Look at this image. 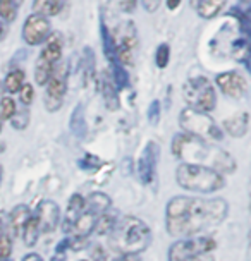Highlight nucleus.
Returning a JSON list of instances; mask_svg holds the SVG:
<instances>
[{"mask_svg": "<svg viewBox=\"0 0 251 261\" xmlns=\"http://www.w3.org/2000/svg\"><path fill=\"white\" fill-rule=\"evenodd\" d=\"M9 227V218L4 215V213H0V236L6 234V228Z\"/></svg>", "mask_w": 251, "mask_h": 261, "instance_id": "nucleus-38", "label": "nucleus"}, {"mask_svg": "<svg viewBox=\"0 0 251 261\" xmlns=\"http://www.w3.org/2000/svg\"><path fill=\"white\" fill-rule=\"evenodd\" d=\"M16 110H17V105L12 96H4L2 100H0V117L2 119L11 120L12 115L16 114Z\"/></svg>", "mask_w": 251, "mask_h": 261, "instance_id": "nucleus-30", "label": "nucleus"}, {"mask_svg": "<svg viewBox=\"0 0 251 261\" xmlns=\"http://www.w3.org/2000/svg\"><path fill=\"white\" fill-rule=\"evenodd\" d=\"M159 117H160V103L157 100H153L150 103V109H148V120L152 124H157L159 122Z\"/></svg>", "mask_w": 251, "mask_h": 261, "instance_id": "nucleus-34", "label": "nucleus"}, {"mask_svg": "<svg viewBox=\"0 0 251 261\" xmlns=\"http://www.w3.org/2000/svg\"><path fill=\"white\" fill-rule=\"evenodd\" d=\"M114 261H141L139 254H119Z\"/></svg>", "mask_w": 251, "mask_h": 261, "instance_id": "nucleus-37", "label": "nucleus"}, {"mask_svg": "<svg viewBox=\"0 0 251 261\" xmlns=\"http://www.w3.org/2000/svg\"><path fill=\"white\" fill-rule=\"evenodd\" d=\"M181 2H183V0H165V6L169 11H175V9L181 6Z\"/></svg>", "mask_w": 251, "mask_h": 261, "instance_id": "nucleus-40", "label": "nucleus"}, {"mask_svg": "<svg viewBox=\"0 0 251 261\" xmlns=\"http://www.w3.org/2000/svg\"><path fill=\"white\" fill-rule=\"evenodd\" d=\"M11 254H12V239L6 232V234L0 236V261L9 259Z\"/></svg>", "mask_w": 251, "mask_h": 261, "instance_id": "nucleus-32", "label": "nucleus"}, {"mask_svg": "<svg viewBox=\"0 0 251 261\" xmlns=\"http://www.w3.org/2000/svg\"><path fill=\"white\" fill-rule=\"evenodd\" d=\"M52 35V24L50 19L41 14H30L26 17L24 24H22V40L26 45L30 46H38L43 45L46 38Z\"/></svg>", "mask_w": 251, "mask_h": 261, "instance_id": "nucleus-9", "label": "nucleus"}, {"mask_svg": "<svg viewBox=\"0 0 251 261\" xmlns=\"http://www.w3.org/2000/svg\"><path fill=\"white\" fill-rule=\"evenodd\" d=\"M57 65L52 64V62H46L45 59L38 57V60H36V64H35V83H36V85L45 86L46 83L50 81V77L54 76Z\"/></svg>", "mask_w": 251, "mask_h": 261, "instance_id": "nucleus-23", "label": "nucleus"}, {"mask_svg": "<svg viewBox=\"0 0 251 261\" xmlns=\"http://www.w3.org/2000/svg\"><path fill=\"white\" fill-rule=\"evenodd\" d=\"M31 217H33V213L26 204H17V206L12 208V212L9 213V227L14 232V236L22 234V228L26 227V223Z\"/></svg>", "mask_w": 251, "mask_h": 261, "instance_id": "nucleus-17", "label": "nucleus"}, {"mask_svg": "<svg viewBox=\"0 0 251 261\" xmlns=\"http://www.w3.org/2000/svg\"><path fill=\"white\" fill-rule=\"evenodd\" d=\"M4 261H11V259H4Z\"/></svg>", "mask_w": 251, "mask_h": 261, "instance_id": "nucleus-46", "label": "nucleus"}, {"mask_svg": "<svg viewBox=\"0 0 251 261\" xmlns=\"http://www.w3.org/2000/svg\"><path fill=\"white\" fill-rule=\"evenodd\" d=\"M159 156H160L159 143L150 141L145 146V150H143L141 156H139V162H138V175H139V180H141L145 186L152 184L153 179H155L157 165H159Z\"/></svg>", "mask_w": 251, "mask_h": 261, "instance_id": "nucleus-11", "label": "nucleus"}, {"mask_svg": "<svg viewBox=\"0 0 251 261\" xmlns=\"http://www.w3.org/2000/svg\"><path fill=\"white\" fill-rule=\"evenodd\" d=\"M71 130L76 134L78 138H85L88 133V125H86V119H85V107L78 105L76 109L72 110L71 114Z\"/></svg>", "mask_w": 251, "mask_h": 261, "instance_id": "nucleus-25", "label": "nucleus"}, {"mask_svg": "<svg viewBox=\"0 0 251 261\" xmlns=\"http://www.w3.org/2000/svg\"><path fill=\"white\" fill-rule=\"evenodd\" d=\"M100 93L105 100V105L109 110H117L119 109V95H117V88H115L110 72H105L100 77Z\"/></svg>", "mask_w": 251, "mask_h": 261, "instance_id": "nucleus-19", "label": "nucleus"}, {"mask_svg": "<svg viewBox=\"0 0 251 261\" xmlns=\"http://www.w3.org/2000/svg\"><path fill=\"white\" fill-rule=\"evenodd\" d=\"M24 83H26L24 71H21V69H12L6 76V79H4V91L11 93V95H16V93L21 91Z\"/></svg>", "mask_w": 251, "mask_h": 261, "instance_id": "nucleus-24", "label": "nucleus"}, {"mask_svg": "<svg viewBox=\"0 0 251 261\" xmlns=\"http://www.w3.org/2000/svg\"><path fill=\"white\" fill-rule=\"evenodd\" d=\"M175 180L183 189L199 194H212L224 189L225 177L210 165L202 163H181L175 170Z\"/></svg>", "mask_w": 251, "mask_h": 261, "instance_id": "nucleus-4", "label": "nucleus"}, {"mask_svg": "<svg viewBox=\"0 0 251 261\" xmlns=\"http://www.w3.org/2000/svg\"><path fill=\"white\" fill-rule=\"evenodd\" d=\"M115 40V59L117 62L126 67V65H133L134 62V54L138 48V33L136 28L131 21L122 22L114 35Z\"/></svg>", "mask_w": 251, "mask_h": 261, "instance_id": "nucleus-8", "label": "nucleus"}, {"mask_svg": "<svg viewBox=\"0 0 251 261\" xmlns=\"http://www.w3.org/2000/svg\"><path fill=\"white\" fill-rule=\"evenodd\" d=\"M6 33H7V28H6V22L0 19V41L6 38Z\"/></svg>", "mask_w": 251, "mask_h": 261, "instance_id": "nucleus-42", "label": "nucleus"}, {"mask_svg": "<svg viewBox=\"0 0 251 261\" xmlns=\"http://www.w3.org/2000/svg\"><path fill=\"white\" fill-rule=\"evenodd\" d=\"M172 153L175 158L181 160H189V163H202L207 165V162H210L215 170L222 172H232L236 169L234 158L222 148L215 146L210 141L199 139L191 134H175L172 139Z\"/></svg>", "mask_w": 251, "mask_h": 261, "instance_id": "nucleus-2", "label": "nucleus"}, {"mask_svg": "<svg viewBox=\"0 0 251 261\" xmlns=\"http://www.w3.org/2000/svg\"><path fill=\"white\" fill-rule=\"evenodd\" d=\"M2 174H4V167L0 165V180H2Z\"/></svg>", "mask_w": 251, "mask_h": 261, "instance_id": "nucleus-44", "label": "nucleus"}, {"mask_svg": "<svg viewBox=\"0 0 251 261\" xmlns=\"http://www.w3.org/2000/svg\"><path fill=\"white\" fill-rule=\"evenodd\" d=\"M160 2H162V0H141L143 9H145L146 12H155V11H159Z\"/></svg>", "mask_w": 251, "mask_h": 261, "instance_id": "nucleus-35", "label": "nucleus"}, {"mask_svg": "<svg viewBox=\"0 0 251 261\" xmlns=\"http://www.w3.org/2000/svg\"><path fill=\"white\" fill-rule=\"evenodd\" d=\"M115 222H117V218L112 213H102V215L96 217L95 230L93 232H96L98 236H110V232L115 227Z\"/></svg>", "mask_w": 251, "mask_h": 261, "instance_id": "nucleus-27", "label": "nucleus"}, {"mask_svg": "<svg viewBox=\"0 0 251 261\" xmlns=\"http://www.w3.org/2000/svg\"><path fill=\"white\" fill-rule=\"evenodd\" d=\"M186 261H215V258L210 254V253H205V254H199V256H194L191 259H186Z\"/></svg>", "mask_w": 251, "mask_h": 261, "instance_id": "nucleus-39", "label": "nucleus"}, {"mask_svg": "<svg viewBox=\"0 0 251 261\" xmlns=\"http://www.w3.org/2000/svg\"><path fill=\"white\" fill-rule=\"evenodd\" d=\"M83 212H85V198H83L81 194H72L67 203V213L62 222V230L66 232V234H71L74 222L81 217Z\"/></svg>", "mask_w": 251, "mask_h": 261, "instance_id": "nucleus-15", "label": "nucleus"}, {"mask_svg": "<svg viewBox=\"0 0 251 261\" xmlns=\"http://www.w3.org/2000/svg\"><path fill=\"white\" fill-rule=\"evenodd\" d=\"M215 249V241L207 236H189L175 241L169 248V261H186L194 256L212 253Z\"/></svg>", "mask_w": 251, "mask_h": 261, "instance_id": "nucleus-7", "label": "nucleus"}, {"mask_svg": "<svg viewBox=\"0 0 251 261\" xmlns=\"http://www.w3.org/2000/svg\"><path fill=\"white\" fill-rule=\"evenodd\" d=\"M110 206H112V199H110L109 194L102 193V191H95L88 198H85V212H90L96 217L102 215V213H107Z\"/></svg>", "mask_w": 251, "mask_h": 261, "instance_id": "nucleus-16", "label": "nucleus"}, {"mask_svg": "<svg viewBox=\"0 0 251 261\" xmlns=\"http://www.w3.org/2000/svg\"><path fill=\"white\" fill-rule=\"evenodd\" d=\"M248 125H249V115L246 112L236 114L224 120V133H227L232 138H243L248 133Z\"/></svg>", "mask_w": 251, "mask_h": 261, "instance_id": "nucleus-18", "label": "nucleus"}, {"mask_svg": "<svg viewBox=\"0 0 251 261\" xmlns=\"http://www.w3.org/2000/svg\"><path fill=\"white\" fill-rule=\"evenodd\" d=\"M81 261H85V259H81Z\"/></svg>", "mask_w": 251, "mask_h": 261, "instance_id": "nucleus-47", "label": "nucleus"}, {"mask_svg": "<svg viewBox=\"0 0 251 261\" xmlns=\"http://www.w3.org/2000/svg\"><path fill=\"white\" fill-rule=\"evenodd\" d=\"M229 204L224 198L175 196L167 203L165 225L174 237H189L220 225L227 218Z\"/></svg>", "mask_w": 251, "mask_h": 261, "instance_id": "nucleus-1", "label": "nucleus"}, {"mask_svg": "<svg viewBox=\"0 0 251 261\" xmlns=\"http://www.w3.org/2000/svg\"><path fill=\"white\" fill-rule=\"evenodd\" d=\"M17 17L16 0H0V19L4 22H12Z\"/></svg>", "mask_w": 251, "mask_h": 261, "instance_id": "nucleus-28", "label": "nucleus"}, {"mask_svg": "<svg viewBox=\"0 0 251 261\" xmlns=\"http://www.w3.org/2000/svg\"><path fill=\"white\" fill-rule=\"evenodd\" d=\"M183 96L189 109H194L198 112L210 114L217 107L215 88H213L212 83L203 76L188 79L183 86Z\"/></svg>", "mask_w": 251, "mask_h": 261, "instance_id": "nucleus-6", "label": "nucleus"}, {"mask_svg": "<svg viewBox=\"0 0 251 261\" xmlns=\"http://www.w3.org/2000/svg\"><path fill=\"white\" fill-rule=\"evenodd\" d=\"M35 217L40 223V230L45 232V234H50V232H54L60 223V208L52 199H43V201H40V204L36 206Z\"/></svg>", "mask_w": 251, "mask_h": 261, "instance_id": "nucleus-13", "label": "nucleus"}, {"mask_svg": "<svg viewBox=\"0 0 251 261\" xmlns=\"http://www.w3.org/2000/svg\"><path fill=\"white\" fill-rule=\"evenodd\" d=\"M152 242V230L141 218L122 217L110 232V244L119 254H141Z\"/></svg>", "mask_w": 251, "mask_h": 261, "instance_id": "nucleus-3", "label": "nucleus"}, {"mask_svg": "<svg viewBox=\"0 0 251 261\" xmlns=\"http://www.w3.org/2000/svg\"><path fill=\"white\" fill-rule=\"evenodd\" d=\"M67 0H33V12L45 17H52L60 14Z\"/></svg>", "mask_w": 251, "mask_h": 261, "instance_id": "nucleus-21", "label": "nucleus"}, {"mask_svg": "<svg viewBox=\"0 0 251 261\" xmlns=\"http://www.w3.org/2000/svg\"><path fill=\"white\" fill-rule=\"evenodd\" d=\"M40 234H41L40 223H38V220H36V217L33 215V217L30 218V220H28L26 227L22 228L21 237H22V241H24V244L28 246V248H33L36 242H38Z\"/></svg>", "mask_w": 251, "mask_h": 261, "instance_id": "nucleus-26", "label": "nucleus"}, {"mask_svg": "<svg viewBox=\"0 0 251 261\" xmlns=\"http://www.w3.org/2000/svg\"><path fill=\"white\" fill-rule=\"evenodd\" d=\"M0 133H2V120H0Z\"/></svg>", "mask_w": 251, "mask_h": 261, "instance_id": "nucleus-45", "label": "nucleus"}, {"mask_svg": "<svg viewBox=\"0 0 251 261\" xmlns=\"http://www.w3.org/2000/svg\"><path fill=\"white\" fill-rule=\"evenodd\" d=\"M11 125L16 130H24L28 125H30V112L26 109L16 110V114H14L11 119Z\"/></svg>", "mask_w": 251, "mask_h": 261, "instance_id": "nucleus-31", "label": "nucleus"}, {"mask_svg": "<svg viewBox=\"0 0 251 261\" xmlns=\"http://www.w3.org/2000/svg\"><path fill=\"white\" fill-rule=\"evenodd\" d=\"M21 261H43V258L36 253H30V254H26Z\"/></svg>", "mask_w": 251, "mask_h": 261, "instance_id": "nucleus-41", "label": "nucleus"}, {"mask_svg": "<svg viewBox=\"0 0 251 261\" xmlns=\"http://www.w3.org/2000/svg\"><path fill=\"white\" fill-rule=\"evenodd\" d=\"M170 62V46L167 43H160L155 50V64L157 67L165 69Z\"/></svg>", "mask_w": 251, "mask_h": 261, "instance_id": "nucleus-29", "label": "nucleus"}, {"mask_svg": "<svg viewBox=\"0 0 251 261\" xmlns=\"http://www.w3.org/2000/svg\"><path fill=\"white\" fill-rule=\"evenodd\" d=\"M119 6L124 12H133L136 7V0H119Z\"/></svg>", "mask_w": 251, "mask_h": 261, "instance_id": "nucleus-36", "label": "nucleus"}, {"mask_svg": "<svg viewBox=\"0 0 251 261\" xmlns=\"http://www.w3.org/2000/svg\"><path fill=\"white\" fill-rule=\"evenodd\" d=\"M62 48H64V40L60 33H52L43 43V48L40 52V57L45 59L46 62H52L57 65L59 60L62 59Z\"/></svg>", "mask_w": 251, "mask_h": 261, "instance_id": "nucleus-14", "label": "nucleus"}, {"mask_svg": "<svg viewBox=\"0 0 251 261\" xmlns=\"http://www.w3.org/2000/svg\"><path fill=\"white\" fill-rule=\"evenodd\" d=\"M19 100H21V103L24 105V107H30L31 103H33V100H35V90H33V86H31L30 83H24V86L21 88Z\"/></svg>", "mask_w": 251, "mask_h": 261, "instance_id": "nucleus-33", "label": "nucleus"}, {"mask_svg": "<svg viewBox=\"0 0 251 261\" xmlns=\"http://www.w3.org/2000/svg\"><path fill=\"white\" fill-rule=\"evenodd\" d=\"M215 83L218 86V90H222V93L231 98H243L248 91V83L243 74H239L238 71H227V72H222L218 74L215 77Z\"/></svg>", "mask_w": 251, "mask_h": 261, "instance_id": "nucleus-12", "label": "nucleus"}, {"mask_svg": "<svg viewBox=\"0 0 251 261\" xmlns=\"http://www.w3.org/2000/svg\"><path fill=\"white\" fill-rule=\"evenodd\" d=\"M50 261H66V254H60V253H55L54 258Z\"/></svg>", "mask_w": 251, "mask_h": 261, "instance_id": "nucleus-43", "label": "nucleus"}, {"mask_svg": "<svg viewBox=\"0 0 251 261\" xmlns=\"http://www.w3.org/2000/svg\"><path fill=\"white\" fill-rule=\"evenodd\" d=\"M179 125H181V129H183V133L191 134V136H196L199 139H205V141H210V143L220 141V139L224 138V130L218 127L215 124V120H213L210 115L205 114V112L189 109V107L181 110Z\"/></svg>", "mask_w": 251, "mask_h": 261, "instance_id": "nucleus-5", "label": "nucleus"}, {"mask_svg": "<svg viewBox=\"0 0 251 261\" xmlns=\"http://www.w3.org/2000/svg\"><path fill=\"white\" fill-rule=\"evenodd\" d=\"M227 0H199L198 2V16L203 19H213L224 11Z\"/></svg>", "mask_w": 251, "mask_h": 261, "instance_id": "nucleus-22", "label": "nucleus"}, {"mask_svg": "<svg viewBox=\"0 0 251 261\" xmlns=\"http://www.w3.org/2000/svg\"><path fill=\"white\" fill-rule=\"evenodd\" d=\"M95 222H96V215H93L90 212H83L81 217L74 222V225L71 228V236L88 237L95 230Z\"/></svg>", "mask_w": 251, "mask_h": 261, "instance_id": "nucleus-20", "label": "nucleus"}, {"mask_svg": "<svg viewBox=\"0 0 251 261\" xmlns=\"http://www.w3.org/2000/svg\"><path fill=\"white\" fill-rule=\"evenodd\" d=\"M45 96H43V101H45V109L48 112H57L60 110V107L64 103V96H66V91H67V72L66 69H60L57 65L55 69L54 76L50 77V81L45 85Z\"/></svg>", "mask_w": 251, "mask_h": 261, "instance_id": "nucleus-10", "label": "nucleus"}]
</instances>
